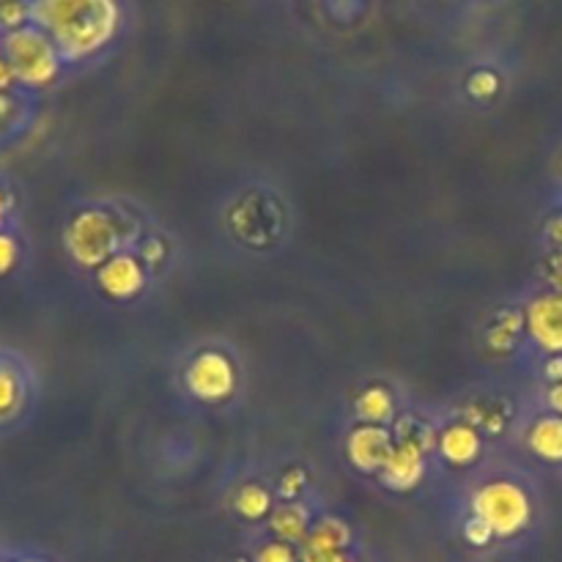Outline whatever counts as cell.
I'll return each mask as SVG.
<instances>
[{
    "label": "cell",
    "mask_w": 562,
    "mask_h": 562,
    "mask_svg": "<svg viewBox=\"0 0 562 562\" xmlns=\"http://www.w3.org/2000/svg\"><path fill=\"white\" fill-rule=\"evenodd\" d=\"M165 245L159 239H146L143 241V247H140V252H137V256L143 258V261H146V267L148 263H162L165 261Z\"/></svg>",
    "instance_id": "d4e9b609"
},
{
    "label": "cell",
    "mask_w": 562,
    "mask_h": 562,
    "mask_svg": "<svg viewBox=\"0 0 562 562\" xmlns=\"http://www.w3.org/2000/svg\"><path fill=\"white\" fill-rule=\"evenodd\" d=\"M269 530L278 541L291 543V547H302L313 530L311 510L302 503H283L272 510L269 516Z\"/></svg>",
    "instance_id": "4fadbf2b"
},
{
    "label": "cell",
    "mask_w": 562,
    "mask_h": 562,
    "mask_svg": "<svg viewBox=\"0 0 562 562\" xmlns=\"http://www.w3.org/2000/svg\"><path fill=\"white\" fill-rule=\"evenodd\" d=\"M464 538L472 543V547H488L492 541H497L494 532L488 530L481 519H475V516H470V521L464 525Z\"/></svg>",
    "instance_id": "cb8c5ba5"
},
{
    "label": "cell",
    "mask_w": 562,
    "mask_h": 562,
    "mask_svg": "<svg viewBox=\"0 0 562 562\" xmlns=\"http://www.w3.org/2000/svg\"><path fill=\"white\" fill-rule=\"evenodd\" d=\"M234 510L245 521L267 519L274 510L272 492H269L267 486H261V483H245V486H239V492H236Z\"/></svg>",
    "instance_id": "e0dca14e"
},
{
    "label": "cell",
    "mask_w": 562,
    "mask_h": 562,
    "mask_svg": "<svg viewBox=\"0 0 562 562\" xmlns=\"http://www.w3.org/2000/svg\"><path fill=\"white\" fill-rule=\"evenodd\" d=\"M395 450L393 428L387 426H357L346 439L349 464L362 475H379Z\"/></svg>",
    "instance_id": "ba28073f"
},
{
    "label": "cell",
    "mask_w": 562,
    "mask_h": 562,
    "mask_svg": "<svg viewBox=\"0 0 562 562\" xmlns=\"http://www.w3.org/2000/svg\"><path fill=\"white\" fill-rule=\"evenodd\" d=\"M20 562H44V560H20Z\"/></svg>",
    "instance_id": "4dcf8cb0"
},
{
    "label": "cell",
    "mask_w": 562,
    "mask_h": 562,
    "mask_svg": "<svg viewBox=\"0 0 562 562\" xmlns=\"http://www.w3.org/2000/svg\"><path fill=\"white\" fill-rule=\"evenodd\" d=\"M33 25L53 38L66 66L88 64L124 36L126 0H33Z\"/></svg>",
    "instance_id": "6da1fadb"
},
{
    "label": "cell",
    "mask_w": 562,
    "mask_h": 562,
    "mask_svg": "<svg viewBox=\"0 0 562 562\" xmlns=\"http://www.w3.org/2000/svg\"><path fill=\"white\" fill-rule=\"evenodd\" d=\"M33 25V0H0V36Z\"/></svg>",
    "instance_id": "d6986e66"
},
{
    "label": "cell",
    "mask_w": 562,
    "mask_h": 562,
    "mask_svg": "<svg viewBox=\"0 0 562 562\" xmlns=\"http://www.w3.org/2000/svg\"><path fill=\"white\" fill-rule=\"evenodd\" d=\"M252 562H302V558L291 543H283L274 538V541L263 543V547L258 549Z\"/></svg>",
    "instance_id": "44dd1931"
},
{
    "label": "cell",
    "mask_w": 562,
    "mask_h": 562,
    "mask_svg": "<svg viewBox=\"0 0 562 562\" xmlns=\"http://www.w3.org/2000/svg\"><path fill=\"white\" fill-rule=\"evenodd\" d=\"M184 387L201 404H225L239 387V368L223 349H203L187 362Z\"/></svg>",
    "instance_id": "5b68a950"
},
{
    "label": "cell",
    "mask_w": 562,
    "mask_h": 562,
    "mask_svg": "<svg viewBox=\"0 0 562 562\" xmlns=\"http://www.w3.org/2000/svg\"><path fill=\"white\" fill-rule=\"evenodd\" d=\"M31 398V382L20 362L0 357V426H9L25 412Z\"/></svg>",
    "instance_id": "8fae6325"
},
{
    "label": "cell",
    "mask_w": 562,
    "mask_h": 562,
    "mask_svg": "<svg viewBox=\"0 0 562 562\" xmlns=\"http://www.w3.org/2000/svg\"><path fill=\"white\" fill-rule=\"evenodd\" d=\"M426 456L428 453H423V450L395 442L393 456H390V461L384 464V470L379 472L382 486L398 494L415 492V488L426 481V472H428Z\"/></svg>",
    "instance_id": "9c48e42d"
},
{
    "label": "cell",
    "mask_w": 562,
    "mask_h": 562,
    "mask_svg": "<svg viewBox=\"0 0 562 562\" xmlns=\"http://www.w3.org/2000/svg\"><path fill=\"white\" fill-rule=\"evenodd\" d=\"M437 450L450 467H472L483 453V437L472 423H450L439 431Z\"/></svg>",
    "instance_id": "30bf717a"
},
{
    "label": "cell",
    "mask_w": 562,
    "mask_h": 562,
    "mask_svg": "<svg viewBox=\"0 0 562 562\" xmlns=\"http://www.w3.org/2000/svg\"><path fill=\"white\" fill-rule=\"evenodd\" d=\"M3 58L14 75L16 86L27 88V91H44V88L55 86L66 69L60 49L38 25L5 33Z\"/></svg>",
    "instance_id": "3957f363"
},
{
    "label": "cell",
    "mask_w": 562,
    "mask_h": 562,
    "mask_svg": "<svg viewBox=\"0 0 562 562\" xmlns=\"http://www.w3.org/2000/svg\"><path fill=\"white\" fill-rule=\"evenodd\" d=\"M467 88L475 99H492L499 91V77L488 69H477L467 82Z\"/></svg>",
    "instance_id": "7402d4cb"
},
{
    "label": "cell",
    "mask_w": 562,
    "mask_h": 562,
    "mask_svg": "<svg viewBox=\"0 0 562 562\" xmlns=\"http://www.w3.org/2000/svg\"><path fill=\"white\" fill-rule=\"evenodd\" d=\"M547 404H549V412H554V415H562V382L560 384H549Z\"/></svg>",
    "instance_id": "f1b7e54d"
},
{
    "label": "cell",
    "mask_w": 562,
    "mask_h": 562,
    "mask_svg": "<svg viewBox=\"0 0 562 562\" xmlns=\"http://www.w3.org/2000/svg\"><path fill=\"white\" fill-rule=\"evenodd\" d=\"M527 448L543 464H562V415L547 412L527 428Z\"/></svg>",
    "instance_id": "7c38bea8"
},
{
    "label": "cell",
    "mask_w": 562,
    "mask_h": 562,
    "mask_svg": "<svg viewBox=\"0 0 562 562\" xmlns=\"http://www.w3.org/2000/svg\"><path fill=\"white\" fill-rule=\"evenodd\" d=\"M527 338L538 346L547 357L562 355V294L547 291L525 307Z\"/></svg>",
    "instance_id": "52a82bcc"
},
{
    "label": "cell",
    "mask_w": 562,
    "mask_h": 562,
    "mask_svg": "<svg viewBox=\"0 0 562 562\" xmlns=\"http://www.w3.org/2000/svg\"><path fill=\"white\" fill-rule=\"evenodd\" d=\"M470 505L472 516L481 519L494 532V538H503V541L530 530L532 519H536L532 494L510 477H494V481L483 483L472 494Z\"/></svg>",
    "instance_id": "277c9868"
},
{
    "label": "cell",
    "mask_w": 562,
    "mask_h": 562,
    "mask_svg": "<svg viewBox=\"0 0 562 562\" xmlns=\"http://www.w3.org/2000/svg\"><path fill=\"white\" fill-rule=\"evenodd\" d=\"M97 285L108 300L132 302L146 291L148 267L137 252H119L104 267L97 269Z\"/></svg>",
    "instance_id": "8992f818"
},
{
    "label": "cell",
    "mask_w": 562,
    "mask_h": 562,
    "mask_svg": "<svg viewBox=\"0 0 562 562\" xmlns=\"http://www.w3.org/2000/svg\"><path fill=\"white\" fill-rule=\"evenodd\" d=\"M351 543V530L340 519H322L313 525L311 536L302 543L305 549L316 552H346Z\"/></svg>",
    "instance_id": "ac0fdd59"
},
{
    "label": "cell",
    "mask_w": 562,
    "mask_h": 562,
    "mask_svg": "<svg viewBox=\"0 0 562 562\" xmlns=\"http://www.w3.org/2000/svg\"><path fill=\"white\" fill-rule=\"evenodd\" d=\"M525 333V311H503L494 318L492 327H488L486 344L488 349L508 355V351L516 349V344H519Z\"/></svg>",
    "instance_id": "9a60e30c"
},
{
    "label": "cell",
    "mask_w": 562,
    "mask_h": 562,
    "mask_svg": "<svg viewBox=\"0 0 562 562\" xmlns=\"http://www.w3.org/2000/svg\"><path fill=\"white\" fill-rule=\"evenodd\" d=\"M393 437L398 445H409V448L423 450V453H431L437 448L439 434L420 415H401L393 423Z\"/></svg>",
    "instance_id": "2e32d148"
},
{
    "label": "cell",
    "mask_w": 562,
    "mask_h": 562,
    "mask_svg": "<svg viewBox=\"0 0 562 562\" xmlns=\"http://www.w3.org/2000/svg\"><path fill=\"white\" fill-rule=\"evenodd\" d=\"M355 412L362 426H390L398 417L393 393L382 384H371V387L362 390L355 401Z\"/></svg>",
    "instance_id": "5bb4252c"
},
{
    "label": "cell",
    "mask_w": 562,
    "mask_h": 562,
    "mask_svg": "<svg viewBox=\"0 0 562 562\" xmlns=\"http://www.w3.org/2000/svg\"><path fill=\"white\" fill-rule=\"evenodd\" d=\"M307 481L302 470H289L283 477H280V494L285 497V503H294L302 492H305Z\"/></svg>",
    "instance_id": "603a6c76"
},
{
    "label": "cell",
    "mask_w": 562,
    "mask_h": 562,
    "mask_svg": "<svg viewBox=\"0 0 562 562\" xmlns=\"http://www.w3.org/2000/svg\"><path fill=\"white\" fill-rule=\"evenodd\" d=\"M22 247L11 231H0V278H9L16 267H20Z\"/></svg>",
    "instance_id": "ffe728a7"
},
{
    "label": "cell",
    "mask_w": 562,
    "mask_h": 562,
    "mask_svg": "<svg viewBox=\"0 0 562 562\" xmlns=\"http://www.w3.org/2000/svg\"><path fill=\"white\" fill-rule=\"evenodd\" d=\"M126 220L102 206L80 209L64 228V247L80 269H93L124 252Z\"/></svg>",
    "instance_id": "7a4b0ae2"
},
{
    "label": "cell",
    "mask_w": 562,
    "mask_h": 562,
    "mask_svg": "<svg viewBox=\"0 0 562 562\" xmlns=\"http://www.w3.org/2000/svg\"><path fill=\"white\" fill-rule=\"evenodd\" d=\"M14 86H16V80H14V75H11L9 64H5V58H3V36H0V93H9Z\"/></svg>",
    "instance_id": "4316f807"
},
{
    "label": "cell",
    "mask_w": 562,
    "mask_h": 562,
    "mask_svg": "<svg viewBox=\"0 0 562 562\" xmlns=\"http://www.w3.org/2000/svg\"><path fill=\"white\" fill-rule=\"evenodd\" d=\"M543 379H547L549 384L562 382V355L547 357V362H543Z\"/></svg>",
    "instance_id": "484cf974"
},
{
    "label": "cell",
    "mask_w": 562,
    "mask_h": 562,
    "mask_svg": "<svg viewBox=\"0 0 562 562\" xmlns=\"http://www.w3.org/2000/svg\"><path fill=\"white\" fill-rule=\"evenodd\" d=\"M11 214V195L3 184H0V231L5 228V220Z\"/></svg>",
    "instance_id": "f546056e"
},
{
    "label": "cell",
    "mask_w": 562,
    "mask_h": 562,
    "mask_svg": "<svg viewBox=\"0 0 562 562\" xmlns=\"http://www.w3.org/2000/svg\"><path fill=\"white\" fill-rule=\"evenodd\" d=\"M547 239H549V245H552L554 250H558L560 256H562V214H558V217L549 220Z\"/></svg>",
    "instance_id": "83f0119b"
},
{
    "label": "cell",
    "mask_w": 562,
    "mask_h": 562,
    "mask_svg": "<svg viewBox=\"0 0 562 562\" xmlns=\"http://www.w3.org/2000/svg\"><path fill=\"white\" fill-rule=\"evenodd\" d=\"M560 173H562V159H560Z\"/></svg>",
    "instance_id": "1f68e13d"
}]
</instances>
